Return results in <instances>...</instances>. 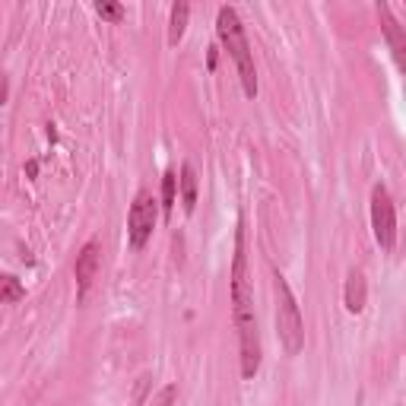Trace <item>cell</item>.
<instances>
[{
  "label": "cell",
  "instance_id": "cell-1",
  "mask_svg": "<svg viewBox=\"0 0 406 406\" xmlns=\"http://www.w3.org/2000/svg\"><path fill=\"white\" fill-rule=\"evenodd\" d=\"M216 32H219L222 44L226 51L232 54L235 67H238V76H241V89H245L247 99L257 95V70H254V54H251V44H247V35H245V25H241L238 13L232 6H222L219 10V19H216Z\"/></svg>",
  "mask_w": 406,
  "mask_h": 406
},
{
  "label": "cell",
  "instance_id": "cell-2",
  "mask_svg": "<svg viewBox=\"0 0 406 406\" xmlns=\"http://www.w3.org/2000/svg\"><path fill=\"white\" fill-rule=\"evenodd\" d=\"M273 295H276V333L279 343L289 355H298L304 346V321H302V311H298V302L292 295L285 276L273 273Z\"/></svg>",
  "mask_w": 406,
  "mask_h": 406
},
{
  "label": "cell",
  "instance_id": "cell-3",
  "mask_svg": "<svg viewBox=\"0 0 406 406\" xmlns=\"http://www.w3.org/2000/svg\"><path fill=\"white\" fill-rule=\"evenodd\" d=\"M232 314L235 321L254 317V285L247 273V238H245V219H238L235 232V260H232Z\"/></svg>",
  "mask_w": 406,
  "mask_h": 406
},
{
  "label": "cell",
  "instance_id": "cell-4",
  "mask_svg": "<svg viewBox=\"0 0 406 406\" xmlns=\"http://www.w3.org/2000/svg\"><path fill=\"white\" fill-rule=\"evenodd\" d=\"M156 197L149 190H140L130 203V213H127V238H130L133 251H143L146 241H149L152 228H156L159 219V207H156Z\"/></svg>",
  "mask_w": 406,
  "mask_h": 406
},
{
  "label": "cell",
  "instance_id": "cell-5",
  "mask_svg": "<svg viewBox=\"0 0 406 406\" xmlns=\"http://www.w3.org/2000/svg\"><path fill=\"white\" fill-rule=\"evenodd\" d=\"M371 228L378 245L390 251L393 241H397V209H393V200L384 184H374L371 190Z\"/></svg>",
  "mask_w": 406,
  "mask_h": 406
},
{
  "label": "cell",
  "instance_id": "cell-6",
  "mask_svg": "<svg viewBox=\"0 0 406 406\" xmlns=\"http://www.w3.org/2000/svg\"><path fill=\"white\" fill-rule=\"evenodd\" d=\"M238 330V349H241V374L247 381L260 371V330H257V317H245L235 321Z\"/></svg>",
  "mask_w": 406,
  "mask_h": 406
},
{
  "label": "cell",
  "instance_id": "cell-7",
  "mask_svg": "<svg viewBox=\"0 0 406 406\" xmlns=\"http://www.w3.org/2000/svg\"><path fill=\"white\" fill-rule=\"evenodd\" d=\"M378 19H381V32H384V38H387V48H390L400 73L406 76V25H400L397 19H393L387 4H378Z\"/></svg>",
  "mask_w": 406,
  "mask_h": 406
},
{
  "label": "cell",
  "instance_id": "cell-8",
  "mask_svg": "<svg viewBox=\"0 0 406 406\" xmlns=\"http://www.w3.org/2000/svg\"><path fill=\"white\" fill-rule=\"evenodd\" d=\"M99 266H102V241L99 238H89L86 245H82V251L76 254V264H73L80 298L86 295V289L92 285V279L99 276Z\"/></svg>",
  "mask_w": 406,
  "mask_h": 406
},
{
  "label": "cell",
  "instance_id": "cell-9",
  "mask_svg": "<svg viewBox=\"0 0 406 406\" xmlns=\"http://www.w3.org/2000/svg\"><path fill=\"white\" fill-rule=\"evenodd\" d=\"M365 302H368V283H365V273L359 266H352L346 276V308L352 314H362L365 311Z\"/></svg>",
  "mask_w": 406,
  "mask_h": 406
},
{
  "label": "cell",
  "instance_id": "cell-10",
  "mask_svg": "<svg viewBox=\"0 0 406 406\" xmlns=\"http://www.w3.org/2000/svg\"><path fill=\"white\" fill-rule=\"evenodd\" d=\"M181 207L187 216L197 209V171L190 162L181 165Z\"/></svg>",
  "mask_w": 406,
  "mask_h": 406
},
{
  "label": "cell",
  "instance_id": "cell-11",
  "mask_svg": "<svg viewBox=\"0 0 406 406\" xmlns=\"http://www.w3.org/2000/svg\"><path fill=\"white\" fill-rule=\"evenodd\" d=\"M187 16H190V6L184 0H178L171 6V16H168V44H178L184 38V29H187Z\"/></svg>",
  "mask_w": 406,
  "mask_h": 406
},
{
  "label": "cell",
  "instance_id": "cell-12",
  "mask_svg": "<svg viewBox=\"0 0 406 406\" xmlns=\"http://www.w3.org/2000/svg\"><path fill=\"white\" fill-rule=\"evenodd\" d=\"M178 184H181V178H178L175 171H165V175H162V213H165V219H168L171 209H175Z\"/></svg>",
  "mask_w": 406,
  "mask_h": 406
},
{
  "label": "cell",
  "instance_id": "cell-13",
  "mask_svg": "<svg viewBox=\"0 0 406 406\" xmlns=\"http://www.w3.org/2000/svg\"><path fill=\"white\" fill-rule=\"evenodd\" d=\"M0 283H4V289H0V298H4L6 304L23 302V298H25V289L19 285V279H16V276H10V273H6V276L0 279Z\"/></svg>",
  "mask_w": 406,
  "mask_h": 406
},
{
  "label": "cell",
  "instance_id": "cell-14",
  "mask_svg": "<svg viewBox=\"0 0 406 406\" xmlns=\"http://www.w3.org/2000/svg\"><path fill=\"white\" fill-rule=\"evenodd\" d=\"M95 13H99L102 19H108V23H121V16H124V6L111 4V0H102V4H95Z\"/></svg>",
  "mask_w": 406,
  "mask_h": 406
},
{
  "label": "cell",
  "instance_id": "cell-15",
  "mask_svg": "<svg viewBox=\"0 0 406 406\" xmlns=\"http://www.w3.org/2000/svg\"><path fill=\"white\" fill-rule=\"evenodd\" d=\"M175 397H178V387H175V384H165L162 390L152 397L149 406H171V403H175Z\"/></svg>",
  "mask_w": 406,
  "mask_h": 406
}]
</instances>
